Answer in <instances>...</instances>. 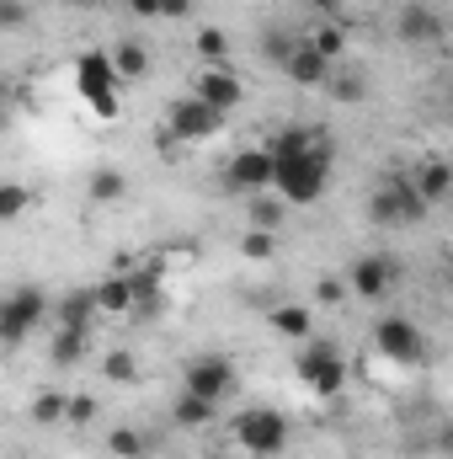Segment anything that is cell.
I'll use <instances>...</instances> for the list:
<instances>
[{
    "mask_svg": "<svg viewBox=\"0 0 453 459\" xmlns=\"http://www.w3.org/2000/svg\"><path fill=\"white\" fill-rule=\"evenodd\" d=\"M97 411H102V401H97V395H70V422H75V428L97 422Z\"/></svg>",
    "mask_w": 453,
    "mask_h": 459,
    "instance_id": "34",
    "label": "cell"
},
{
    "mask_svg": "<svg viewBox=\"0 0 453 459\" xmlns=\"http://www.w3.org/2000/svg\"><path fill=\"white\" fill-rule=\"evenodd\" d=\"M235 444L251 459H278L288 449V417L278 406H245L235 417Z\"/></svg>",
    "mask_w": 453,
    "mask_h": 459,
    "instance_id": "5",
    "label": "cell"
},
{
    "mask_svg": "<svg viewBox=\"0 0 453 459\" xmlns=\"http://www.w3.org/2000/svg\"><path fill=\"white\" fill-rule=\"evenodd\" d=\"M27 198H32V193H27L21 182H5V187H0V220H5V225L21 220V214H27Z\"/></svg>",
    "mask_w": 453,
    "mask_h": 459,
    "instance_id": "31",
    "label": "cell"
},
{
    "mask_svg": "<svg viewBox=\"0 0 453 459\" xmlns=\"http://www.w3.org/2000/svg\"><path fill=\"white\" fill-rule=\"evenodd\" d=\"M346 294H352V283H346V273H326V278H321V283H315V299H321V305H341V299H346Z\"/></svg>",
    "mask_w": 453,
    "mask_h": 459,
    "instance_id": "33",
    "label": "cell"
},
{
    "mask_svg": "<svg viewBox=\"0 0 453 459\" xmlns=\"http://www.w3.org/2000/svg\"><path fill=\"white\" fill-rule=\"evenodd\" d=\"M86 198H91V204H123V198H128V177H123L117 166H97V171L86 177Z\"/></svg>",
    "mask_w": 453,
    "mask_h": 459,
    "instance_id": "23",
    "label": "cell"
},
{
    "mask_svg": "<svg viewBox=\"0 0 453 459\" xmlns=\"http://www.w3.org/2000/svg\"><path fill=\"white\" fill-rule=\"evenodd\" d=\"M449 278H453V262H449Z\"/></svg>",
    "mask_w": 453,
    "mask_h": 459,
    "instance_id": "42",
    "label": "cell"
},
{
    "mask_svg": "<svg viewBox=\"0 0 453 459\" xmlns=\"http://www.w3.org/2000/svg\"><path fill=\"white\" fill-rule=\"evenodd\" d=\"M48 316H54V299H48L38 283H16V289L0 299V342L21 347Z\"/></svg>",
    "mask_w": 453,
    "mask_h": 459,
    "instance_id": "4",
    "label": "cell"
},
{
    "mask_svg": "<svg viewBox=\"0 0 453 459\" xmlns=\"http://www.w3.org/2000/svg\"><path fill=\"white\" fill-rule=\"evenodd\" d=\"M449 113H453V86H449Z\"/></svg>",
    "mask_w": 453,
    "mask_h": 459,
    "instance_id": "41",
    "label": "cell"
},
{
    "mask_svg": "<svg viewBox=\"0 0 453 459\" xmlns=\"http://www.w3.org/2000/svg\"><path fill=\"white\" fill-rule=\"evenodd\" d=\"M395 32H400V43H411V48H427V43H443V32H449V16H443L438 5H427V0H411V5H400V16H395Z\"/></svg>",
    "mask_w": 453,
    "mask_h": 459,
    "instance_id": "12",
    "label": "cell"
},
{
    "mask_svg": "<svg viewBox=\"0 0 453 459\" xmlns=\"http://www.w3.org/2000/svg\"><path fill=\"white\" fill-rule=\"evenodd\" d=\"M294 374H299V385H304L310 395H321V401H337L341 390H346V379H352L341 347H331V342H299Z\"/></svg>",
    "mask_w": 453,
    "mask_h": 459,
    "instance_id": "2",
    "label": "cell"
},
{
    "mask_svg": "<svg viewBox=\"0 0 453 459\" xmlns=\"http://www.w3.org/2000/svg\"><path fill=\"white\" fill-rule=\"evenodd\" d=\"M198 54L209 65H229V32L225 27H198Z\"/></svg>",
    "mask_w": 453,
    "mask_h": 459,
    "instance_id": "29",
    "label": "cell"
},
{
    "mask_svg": "<svg viewBox=\"0 0 453 459\" xmlns=\"http://www.w3.org/2000/svg\"><path fill=\"white\" fill-rule=\"evenodd\" d=\"M346 283H352L357 299H384V294H395V283H400V262L384 256V251H368V256H357V262L346 267Z\"/></svg>",
    "mask_w": 453,
    "mask_h": 459,
    "instance_id": "11",
    "label": "cell"
},
{
    "mask_svg": "<svg viewBox=\"0 0 453 459\" xmlns=\"http://www.w3.org/2000/svg\"><path fill=\"white\" fill-rule=\"evenodd\" d=\"M214 417H219V401H203V395H192V390H182V395L171 401V428H182V433L214 428Z\"/></svg>",
    "mask_w": 453,
    "mask_h": 459,
    "instance_id": "16",
    "label": "cell"
},
{
    "mask_svg": "<svg viewBox=\"0 0 453 459\" xmlns=\"http://www.w3.org/2000/svg\"><path fill=\"white\" fill-rule=\"evenodd\" d=\"M32 422H43V428L70 422V395H64V390H38V401H32Z\"/></svg>",
    "mask_w": 453,
    "mask_h": 459,
    "instance_id": "27",
    "label": "cell"
},
{
    "mask_svg": "<svg viewBox=\"0 0 453 459\" xmlns=\"http://www.w3.org/2000/svg\"><path fill=\"white\" fill-rule=\"evenodd\" d=\"M113 65H117L123 81H144V75H150V48L133 43V38H123V43L113 48Z\"/></svg>",
    "mask_w": 453,
    "mask_h": 459,
    "instance_id": "25",
    "label": "cell"
},
{
    "mask_svg": "<svg viewBox=\"0 0 453 459\" xmlns=\"http://www.w3.org/2000/svg\"><path fill=\"white\" fill-rule=\"evenodd\" d=\"M304 38H310V43H315L331 65H341V59H346V27H341V22H321V27H315V32H304Z\"/></svg>",
    "mask_w": 453,
    "mask_h": 459,
    "instance_id": "28",
    "label": "cell"
},
{
    "mask_svg": "<svg viewBox=\"0 0 453 459\" xmlns=\"http://www.w3.org/2000/svg\"><path fill=\"white\" fill-rule=\"evenodd\" d=\"M160 16H171V22H187V16H192V0H160Z\"/></svg>",
    "mask_w": 453,
    "mask_h": 459,
    "instance_id": "37",
    "label": "cell"
},
{
    "mask_svg": "<svg viewBox=\"0 0 453 459\" xmlns=\"http://www.w3.org/2000/svg\"><path fill=\"white\" fill-rule=\"evenodd\" d=\"M150 449H155V444H150V433H139V428H113V433H107V455L113 459H144Z\"/></svg>",
    "mask_w": 453,
    "mask_h": 459,
    "instance_id": "26",
    "label": "cell"
},
{
    "mask_svg": "<svg viewBox=\"0 0 453 459\" xmlns=\"http://www.w3.org/2000/svg\"><path fill=\"white\" fill-rule=\"evenodd\" d=\"M283 75H288L294 86H331V75H337V65H331V59H326V54H321V48H315L310 38H304V43L294 48V59L283 65Z\"/></svg>",
    "mask_w": 453,
    "mask_h": 459,
    "instance_id": "14",
    "label": "cell"
},
{
    "mask_svg": "<svg viewBox=\"0 0 453 459\" xmlns=\"http://www.w3.org/2000/svg\"><path fill=\"white\" fill-rule=\"evenodd\" d=\"M102 310H97V289H70V294H59L54 299V326H70V332H91V321H97Z\"/></svg>",
    "mask_w": 453,
    "mask_h": 459,
    "instance_id": "15",
    "label": "cell"
},
{
    "mask_svg": "<svg viewBox=\"0 0 453 459\" xmlns=\"http://www.w3.org/2000/svg\"><path fill=\"white\" fill-rule=\"evenodd\" d=\"M299 43H304V32H294L288 22H267V32H261V59H267L272 70H283Z\"/></svg>",
    "mask_w": 453,
    "mask_h": 459,
    "instance_id": "18",
    "label": "cell"
},
{
    "mask_svg": "<svg viewBox=\"0 0 453 459\" xmlns=\"http://www.w3.org/2000/svg\"><path fill=\"white\" fill-rule=\"evenodd\" d=\"M75 75H81V91H86V102H91L102 117H113V113H117V86H123V75H117L113 54H81Z\"/></svg>",
    "mask_w": 453,
    "mask_h": 459,
    "instance_id": "10",
    "label": "cell"
},
{
    "mask_svg": "<svg viewBox=\"0 0 453 459\" xmlns=\"http://www.w3.org/2000/svg\"><path fill=\"white\" fill-rule=\"evenodd\" d=\"M427 198H422V187L411 182V177H384L373 193H368V220L384 230L395 225H416V220H427Z\"/></svg>",
    "mask_w": 453,
    "mask_h": 459,
    "instance_id": "3",
    "label": "cell"
},
{
    "mask_svg": "<svg viewBox=\"0 0 453 459\" xmlns=\"http://www.w3.org/2000/svg\"><path fill=\"white\" fill-rule=\"evenodd\" d=\"M0 27H5V32L27 27V5H21V0H0Z\"/></svg>",
    "mask_w": 453,
    "mask_h": 459,
    "instance_id": "36",
    "label": "cell"
},
{
    "mask_svg": "<svg viewBox=\"0 0 453 459\" xmlns=\"http://www.w3.org/2000/svg\"><path fill=\"white\" fill-rule=\"evenodd\" d=\"M288 198L272 187V193H256V198H245V220H251V230H283V220H288Z\"/></svg>",
    "mask_w": 453,
    "mask_h": 459,
    "instance_id": "20",
    "label": "cell"
},
{
    "mask_svg": "<svg viewBox=\"0 0 453 459\" xmlns=\"http://www.w3.org/2000/svg\"><path fill=\"white\" fill-rule=\"evenodd\" d=\"M272 251H278V230H245V235H240V256L267 262Z\"/></svg>",
    "mask_w": 453,
    "mask_h": 459,
    "instance_id": "30",
    "label": "cell"
},
{
    "mask_svg": "<svg viewBox=\"0 0 453 459\" xmlns=\"http://www.w3.org/2000/svg\"><path fill=\"white\" fill-rule=\"evenodd\" d=\"M310 5H321V11H341V0H310Z\"/></svg>",
    "mask_w": 453,
    "mask_h": 459,
    "instance_id": "39",
    "label": "cell"
},
{
    "mask_svg": "<svg viewBox=\"0 0 453 459\" xmlns=\"http://www.w3.org/2000/svg\"><path fill=\"white\" fill-rule=\"evenodd\" d=\"M97 310H102V316H128V310H139V289H133L128 273H113L107 283H97Z\"/></svg>",
    "mask_w": 453,
    "mask_h": 459,
    "instance_id": "17",
    "label": "cell"
},
{
    "mask_svg": "<svg viewBox=\"0 0 453 459\" xmlns=\"http://www.w3.org/2000/svg\"><path fill=\"white\" fill-rule=\"evenodd\" d=\"M128 5H133L139 16H160V0H128Z\"/></svg>",
    "mask_w": 453,
    "mask_h": 459,
    "instance_id": "38",
    "label": "cell"
},
{
    "mask_svg": "<svg viewBox=\"0 0 453 459\" xmlns=\"http://www.w3.org/2000/svg\"><path fill=\"white\" fill-rule=\"evenodd\" d=\"M267 326H272L278 337H288V342H310V337H315V316H310L304 305H272Z\"/></svg>",
    "mask_w": 453,
    "mask_h": 459,
    "instance_id": "19",
    "label": "cell"
},
{
    "mask_svg": "<svg viewBox=\"0 0 453 459\" xmlns=\"http://www.w3.org/2000/svg\"><path fill=\"white\" fill-rule=\"evenodd\" d=\"M373 347L389 358V363H400V368H422L427 363V332L411 321V316H379L373 321Z\"/></svg>",
    "mask_w": 453,
    "mask_h": 459,
    "instance_id": "8",
    "label": "cell"
},
{
    "mask_svg": "<svg viewBox=\"0 0 453 459\" xmlns=\"http://www.w3.org/2000/svg\"><path fill=\"white\" fill-rule=\"evenodd\" d=\"M225 117L219 108H209L198 91L192 97H176L171 108H166V134L176 139V144H198V139H214V134H225Z\"/></svg>",
    "mask_w": 453,
    "mask_h": 459,
    "instance_id": "9",
    "label": "cell"
},
{
    "mask_svg": "<svg viewBox=\"0 0 453 459\" xmlns=\"http://www.w3.org/2000/svg\"><path fill=\"white\" fill-rule=\"evenodd\" d=\"M235 385H240V368H235L229 352H192L182 363V390H192L203 401H229Z\"/></svg>",
    "mask_w": 453,
    "mask_h": 459,
    "instance_id": "7",
    "label": "cell"
},
{
    "mask_svg": "<svg viewBox=\"0 0 453 459\" xmlns=\"http://www.w3.org/2000/svg\"><path fill=\"white\" fill-rule=\"evenodd\" d=\"M427 449H432V455H443V459H453V417H449V422H438V428H432Z\"/></svg>",
    "mask_w": 453,
    "mask_h": 459,
    "instance_id": "35",
    "label": "cell"
},
{
    "mask_svg": "<svg viewBox=\"0 0 453 459\" xmlns=\"http://www.w3.org/2000/svg\"><path fill=\"white\" fill-rule=\"evenodd\" d=\"M326 182H331V144L326 139H315L310 150H299V155H283L278 160V193L294 204V209H310V204H321L326 198Z\"/></svg>",
    "mask_w": 453,
    "mask_h": 459,
    "instance_id": "1",
    "label": "cell"
},
{
    "mask_svg": "<svg viewBox=\"0 0 453 459\" xmlns=\"http://www.w3.org/2000/svg\"><path fill=\"white\" fill-rule=\"evenodd\" d=\"M70 5H97V0H70Z\"/></svg>",
    "mask_w": 453,
    "mask_h": 459,
    "instance_id": "40",
    "label": "cell"
},
{
    "mask_svg": "<svg viewBox=\"0 0 453 459\" xmlns=\"http://www.w3.org/2000/svg\"><path fill=\"white\" fill-rule=\"evenodd\" d=\"M411 182L422 187V198H427V204H449V198H453V166H449V160H422V166L411 171Z\"/></svg>",
    "mask_w": 453,
    "mask_h": 459,
    "instance_id": "21",
    "label": "cell"
},
{
    "mask_svg": "<svg viewBox=\"0 0 453 459\" xmlns=\"http://www.w3.org/2000/svg\"><path fill=\"white\" fill-rule=\"evenodd\" d=\"M272 182H278V155L267 150V144H251V150H235L225 166V177H219V187H225L229 198H256V193H272Z\"/></svg>",
    "mask_w": 453,
    "mask_h": 459,
    "instance_id": "6",
    "label": "cell"
},
{
    "mask_svg": "<svg viewBox=\"0 0 453 459\" xmlns=\"http://www.w3.org/2000/svg\"><path fill=\"white\" fill-rule=\"evenodd\" d=\"M91 358V332H70V326H54V342H48V363L59 368H75Z\"/></svg>",
    "mask_w": 453,
    "mask_h": 459,
    "instance_id": "22",
    "label": "cell"
},
{
    "mask_svg": "<svg viewBox=\"0 0 453 459\" xmlns=\"http://www.w3.org/2000/svg\"><path fill=\"white\" fill-rule=\"evenodd\" d=\"M102 374L113 379V385H133V374H139V363H133V352H107V363H102Z\"/></svg>",
    "mask_w": 453,
    "mask_h": 459,
    "instance_id": "32",
    "label": "cell"
},
{
    "mask_svg": "<svg viewBox=\"0 0 453 459\" xmlns=\"http://www.w3.org/2000/svg\"><path fill=\"white\" fill-rule=\"evenodd\" d=\"M209 108H219V113H235L240 102H245V86H240V75L229 70V65H203V75H198V86H192Z\"/></svg>",
    "mask_w": 453,
    "mask_h": 459,
    "instance_id": "13",
    "label": "cell"
},
{
    "mask_svg": "<svg viewBox=\"0 0 453 459\" xmlns=\"http://www.w3.org/2000/svg\"><path fill=\"white\" fill-rule=\"evenodd\" d=\"M331 97H337L341 108H363L368 102V75L352 70V65H341L337 75H331Z\"/></svg>",
    "mask_w": 453,
    "mask_h": 459,
    "instance_id": "24",
    "label": "cell"
}]
</instances>
